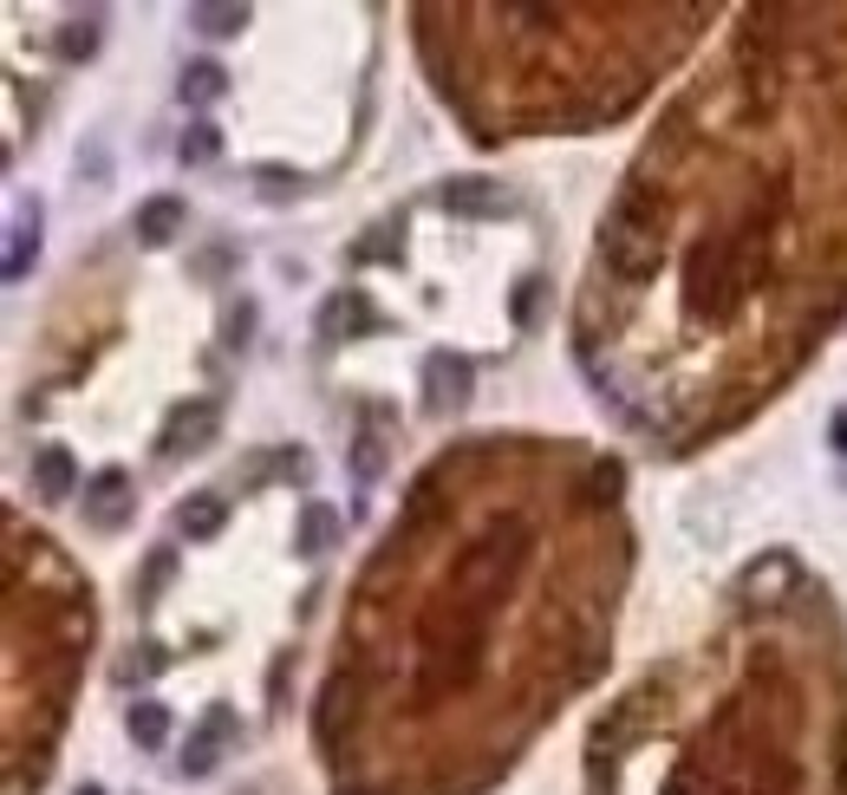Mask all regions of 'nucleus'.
Instances as JSON below:
<instances>
[{"label":"nucleus","instance_id":"6","mask_svg":"<svg viewBox=\"0 0 847 795\" xmlns=\"http://www.w3.org/2000/svg\"><path fill=\"white\" fill-rule=\"evenodd\" d=\"M131 508H138V496H131V476H125V470H105V476L85 490V522H92V528H105V535H111V528H125V522H131Z\"/></svg>","mask_w":847,"mask_h":795},{"label":"nucleus","instance_id":"12","mask_svg":"<svg viewBox=\"0 0 847 795\" xmlns=\"http://www.w3.org/2000/svg\"><path fill=\"white\" fill-rule=\"evenodd\" d=\"M176 528H183L190 541L215 535V528H222V496H196V503H183V508H176Z\"/></svg>","mask_w":847,"mask_h":795},{"label":"nucleus","instance_id":"1","mask_svg":"<svg viewBox=\"0 0 847 795\" xmlns=\"http://www.w3.org/2000/svg\"><path fill=\"white\" fill-rule=\"evenodd\" d=\"M847 313V0L743 7L600 210L573 359L665 456L743 431Z\"/></svg>","mask_w":847,"mask_h":795},{"label":"nucleus","instance_id":"5","mask_svg":"<svg viewBox=\"0 0 847 795\" xmlns=\"http://www.w3.org/2000/svg\"><path fill=\"white\" fill-rule=\"evenodd\" d=\"M92 580L66 548L7 508V795H40L92 658Z\"/></svg>","mask_w":847,"mask_h":795},{"label":"nucleus","instance_id":"21","mask_svg":"<svg viewBox=\"0 0 847 795\" xmlns=\"http://www.w3.org/2000/svg\"><path fill=\"white\" fill-rule=\"evenodd\" d=\"M78 795H105V789H92V783H85V789H78Z\"/></svg>","mask_w":847,"mask_h":795},{"label":"nucleus","instance_id":"13","mask_svg":"<svg viewBox=\"0 0 847 795\" xmlns=\"http://www.w3.org/2000/svg\"><path fill=\"white\" fill-rule=\"evenodd\" d=\"M333 535H340V515L326 503H313L307 515H300V548L307 555H320V548H333Z\"/></svg>","mask_w":847,"mask_h":795},{"label":"nucleus","instance_id":"7","mask_svg":"<svg viewBox=\"0 0 847 795\" xmlns=\"http://www.w3.org/2000/svg\"><path fill=\"white\" fill-rule=\"evenodd\" d=\"M424 378H430V411H457L470 398V365L457 359V353H430Z\"/></svg>","mask_w":847,"mask_h":795},{"label":"nucleus","instance_id":"15","mask_svg":"<svg viewBox=\"0 0 847 795\" xmlns=\"http://www.w3.org/2000/svg\"><path fill=\"white\" fill-rule=\"evenodd\" d=\"M131 737H138L143 750H157V743H163V730H170V718H163V705H150V698H143V705H131Z\"/></svg>","mask_w":847,"mask_h":795},{"label":"nucleus","instance_id":"16","mask_svg":"<svg viewBox=\"0 0 847 795\" xmlns=\"http://www.w3.org/2000/svg\"><path fill=\"white\" fill-rule=\"evenodd\" d=\"M190 20H196L203 33H235V26H248L242 7H190Z\"/></svg>","mask_w":847,"mask_h":795},{"label":"nucleus","instance_id":"9","mask_svg":"<svg viewBox=\"0 0 847 795\" xmlns=\"http://www.w3.org/2000/svg\"><path fill=\"white\" fill-rule=\"evenodd\" d=\"M203 437H215V405H210V398H203V405H183V411H176V425H170V437H163V456L203 450Z\"/></svg>","mask_w":847,"mask_h":795},{"label":"nucleus","instance_id":"4","mask_svg":"<svg viewBox=\"0 0 847 795\" xmlns=\"http://www.w3.org/2000/svg\"><path fill=\"white\" fill-rule=\"evenodd\" d=\"M424 78L470 144L620 125L678 73L723 7H411Z\"/></svg>","mask_w":847,"mask_h":795},{"label":"nucleus","instance_id":"10","mask_svg":"<svg viewBox=\"0 0 847 795\" xmlns=\"http://www.w3.org/2000/svg\"><path fill=\"white\" fill-rule=\"evenodd\" d=\"M228 730H235V723H228V711H210V723H203V730L183 743V776H210V770H215V743H222Z\"/></svg>","mask_w":847,"mask_h":795},{"label":"nucleus","instance_id":"19","mask_svg":"<svg viewBox=\"0 0 847 795\" xmlns=\"http://www.w3.org/2000/svg\"><path fill=\"white\" fill-rule=\"evenodd\" d=\"M60 46H66V60H85V53L98 46V20H72V26H66V40H60Z\"/></svg>","mask_w":847,"mask_h":795},{"label":"nucleus","instance_id":"3","mask_svg":"<svg viewBox=\"0 0 847 795\" xmlns=\"http://www.w3.org/2000/svg\"><path fill=\"white\" fill-rule=\"evenodd\" d=\"M580 795H847V620L795 555L750 561L691 646L587 730Z\"/></svg>","mask_w":847,"mask_h":795},{"label":"nucleus","instance_id":"17","mask_svg":"<svg viewBox=\"0 0 847 795\" xmlns=\"http://www.w3.org/2000/svg\"><path fill=\"white\" fill-rule=\"evenodd\" d=\"M215 92H222V66H190V73H183V98H190V105H210Z\"/></svg>","mask_w":847,"mask_h":795},{"label":"nucleus","instance_id":"11","mask_svg":"<svg viewBox=\"0 0 847 795\" xmlns=\"http://www.w3.org/2000/svg\"><path fill=\"white\" fill-rule=\"evenodd\" d=\"M183 216H190V210H183L176 196H157V203H143V210H138V241H150V248H157V241H170V235L183 228Z\"/></svg>","mask_w":847,"mask_h":795},{"label":"nucleus","instance_id":"20","mask_svg":"<svg viewBox=\"0 0 847 795\" xmlns=\"http://www.w3.org/2000/svg\"><path fill=\"white\" fill-rule=\"evenodd\" d=\"M163 574H170V548H157V555H150V568H143V580H138V600H150Z\"/></svg>","mask_w":847,"mask_h":795},{"label":"nucleus","instance_id":"14","mask_svg":"<svg viewBox=\"0 0 847 795\" xmlns=\"http://www.w3.org/2000/svg\"><path fill=\"white\" fill-rule=\"evenodd\" d=\"M495 203V190L490 183H483V176H463V183H443V210H463V216H470V210H490Z\"/></svg>","mask_w":847,"mask_h":795},{"label":"nucleus","instance_id":"8","mask_svg":"<svg viewBox=\"0 0 847 795\" xmlns=\"http://www.w3.org/2000/svg\"><path fill=\"white\" fill-rule=\"evenodd\" d=\"M72 483H78V470H72L66 443H40V450H33V496H46V503H66Z\"/></svg>","mask_w":847,"mask_h":795},{"label":"nucleus","instance_id":"2","mask_svg":"<svg viewBox=\"0 0 847 795\" xmlns=\"http://www.w3.org/2000/svg\"><path fill=\"white\" fill-rule=\"evenodd\" d=\"M620 456L483 431L437 450L365 555L313 698L326 795H490L613 652Z\"/></svg>","mask_w":847,"mask_h":795},{"label":"nucleus","instance_id":"18","mask_svg":"<svg viewBox=\"0 0 847 795\" xmlns=\"http://www.w3.org/2000/svg\"><path fill=\"white\" fill-rule=\"evenodd\" d=\"M222 138H215V125H190V138H183V163H210Z\"/></svg>","mask_w":847,"mask_h":795}]
</instances>
